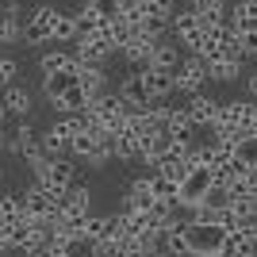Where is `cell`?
I'll list each match as a JSON object with an SVG mask.
<instances>
[{"label":"cell","mask_w":257,"mask_h":257,"mask_svg":"<svg viewBox=\"0 0 257 257\" xmlns=\"http://www.w3.org/2000/svg\"><path fill=\"white\" fill-rule=\"evenodd\" d=\"M169 135L173 139H196V127H192V119H188V111L181 107H169Z\"/></svg>","instance_id":"cell-30"},{"label":"cell","mask_w":257,"mask_h":257,"mask_svg":"<svg viewBox=\"0 0 257 257\" xmlns=\"http://www.w3.org/2000/svg\"><path fill=\"white\" fill-rule=\"evenodd\" d=\"M31 177H35V184H43V188L65 192L69 184H77V165H73V158H46L43 165L31 169Z\"/></svg>","instance_id":"cell-4"},{"label":"cell","mask_w":257,"mask_h":257,"mask_svg":"<svg viewBox=\"0 0 257 257\" xmlns=\"http://www.w3.org/2000/svg\"><path fill=\"white\" fill-rule=\"evenodd\" d=\"M184 238H188V257H215L223 249L226 230L215 223H184Z\"/></svg>","instance_id":"cell-2"},{"label":"cell","mask_w":257,"mask_h":257,"mask_svg":"<svg viewBox=\"0 0 257 257\" xmlns=\"http://www.w3.org/2000/svg\"><path fill=\"white\" fill-rule=\"evenodd\" d=\"M238 158L249 161V165L257 169V139H242V142H238Z\"/></svg>","instance_id":"cell-33"},{"label":"cell","mask_w":257,"mask_h":257,"mask_svg":"<svg viewBox=\"0 0 257 257\" xmlns=\"http://www.w3.org/2000/svg\"><path fill=\"white\" fill-rule=\"evenodd\" d=\"M181 46L173 43V39H161L158 46H154V58H150V65H146V69H165V73H173V69H177V65H181Z\"/></svg>","instance_id":"cell-23"},{"label":"cell","mask_w":257,"mask_h":257,"mask_svg":"<svg viewBox=\"0 0 257 257\" xmlns=\"http://www.w3.org/2000/svg\"><path fill=\"white\" fill-rule=\"evenodd\" d=\"M211 173L215 169H192L181 184H177V196H173L177 211H196V207L204 204L207 192H211Z\"/></svg>","instance_id":"cell-3"},{"label":"cell","mask_w":257,"mask_h":257,"mask_svg":"<svg viewBox=\"0 0 257 257\" xmlns=\"http://www.w3.org/2000/svg\"><path fill=\"white\" fill-rule=\"evenodd\" d=\"M234 230L246 238V242H253V246H257V219H246V223H238Z\"/></svg>","instance_id":"cell-34"},{"label":"cell","mask_w":257,"mask_h":257,"mask_svg":"<svg viewBox=\"0 0 257 257\" xmlns=\"http://www.w3.org/2000/svg\"><path fill=\"white\" fill-rule=\"evenodd\" d=\"M246 92H249V100H257V69L246 77Z\"/></svg>","instance_id":"cell-35"},{"label":"cell","mask_w":257,"mask_h":257,"mask_svg":"<svg viewBox=\"0 0 257 257\" xmlns=\"http://www.w3.org/2000/svg\"><path fill=\"white\" fill-rule=\"evenodd\" d=\"M16 73H20V62L12 54H0V88L16 85Z\"/></svg>","instance_id":"cell-31"},{"label":"cell","mask_w":257,"mask_h":257,"mask_svg":"<svg viewBox=\"0 0 257 257\" xmlns=\"http://www.w3.org/2000/svg\"><path fill=\"white\" fill-rule=\"evenodd\" d=\"M253 20H257V0H253Z\"/></svg>","instance_id":"cell-41"},{"label":"cell","mask_w":257,"mask_h":257,"mask_svg":"<svg viewBox=\"0 0 257 257\" xmlns=\"http://www.w3.org/2000/svg\"><path fill=\"white\" fill-rule=\"evenodd\" d=\"M39 69L43 73H69V69H77V58H73V50L50 46V50L39 54Z\"/></svg>","instance_id":"cell-21"},{"label":"cell","mask_w":257,"mask_h":257,"mask_svg":"<svg viewBox=\"0 0 257 257\" xmlns=\"http://www.w3.org/2000/svg\"><path fill=\"white\" fill-rule=\"evenodd\" d=\"M73 81H77V69H69V73H43V96H46V104H50L54 96H62Z\"/></svg>","instance_id":"cell-28"},{"label":"cell","mask_w":257,"mask_h":257,"mask_svg":"<svg viewBox=\"0 0 257 257\" xmlns=\"http://www.w3.org/2000/svg\"><path fill=\"white\" fill-rule=\"evenodd\" d=\"M35 146H39V131H35V123H31V119H16V131L4 139V154L27 158Z\"/></svg>","instance_id":"cell-13"},{"label":"cell","mask_w":257,"mask_h":257,"mask_svg":"<svg viewBox=\"0 0 257 257\" xmlns=\"http://www.w3.org/2000/svg\"><path fill=\"white\" fill-rule=\"evenodd\" d=\"M204 65H207V81H215V85H230L246 73L242 58H215V62H204Z\"/></svg>","instance_id":"cell-19"},{"label":"cell","mask_w":257,"mask_h":257,"mask_svg":"<svg viewBox=\"0 0 257 257\" xmlns=\"http://www.w3.org/2000/svg\"><path fill=\"white\" fill-rule=\"evenodd\" d=\"M8 127V111H4V104H0V131Z\"/></svg>","instance_id":"cell-36"},{"label":"cell","mask_w":257,"mask_h":257,"mask_svg":"<svg viewBox=\"0 0 257 257\" xmlns=\"http://www.w3.org/2000/svg\"><path fill=\"white\" fill-rule=\"evenodd\" d=\"M77 39H81L77 16H73V12H62V8H58V16H54V39H50V43H77Z\"/></svg>","instance_id":"cell-26"},{"label":"cell","mask_w":257,"mask_h":257,"mask_svg":"<svg viewBox=\"0 0 257 257\" xmlns=\"http://www.w3.org/2000/svg\"><path fill=\"white\" fill-rule=\"evenodd\" d=\"M85 107H88V96H85V88L77 85V81L65 88L62 96H54V100H50V111H54V115H81Z\"/></svg>","instance_id":"cell-17"},{"label":"cell","mask_w":257,"mask_h":257,"mask_svg":"<svg viewBox=\"0 0 257 257\" xmlns=\"http://www.w3.org/2000/svg\"><path fill=\"white\" fill-rule=\"evenodd\" d=\"M0 4H8V0H0Z\"/></svg>","instance_id":"cell-43"},{"label":"cell","mask_w":257,"mask_h":257,"mask_svg":"<svg viewBox=\"0 0 257 257\" xmlns=\"http://www.w3.org/2000/svg\"><path fill=\"white\" fill-rule=\"evenodd\" d=\"M73 58H77V65H100V69H104L107 58H111V50L100 43L96 35H81L73 43Z\"/></svg>","instance_id":"cell-15"},{"label":"cell","mask_w":257,"mask_h":257,"mask_svg":"<svg viewBox=\"0 0 257 257\" xmlns=\"http://www.w3.org/2000/svg\"><path fill=\"white\" fill-rule=\"evenodd\" d=\"M23 43V20H20V0L0 4V46Z\"/></svg>","instance_id":"cell-14"},{"label":"cell","mask_w":257,"mask_h":257,"mask_svg":"<svg viewBox=\"0 0 257 257\" xmlns=\"http://www.w3.org/2000/svg\"><path fill=\"white\" fill-rule=\"evenodd\" d=\"M184 111H188V119H192L196 131H211L215 127V115H219V100L207 96V92H196V96H188V104H184Z\"/></svg>","instance_id":"cell-12"},{"label":"cell","mask_w":257,"mask_h":257,"mask_svg":"<svg viewBox=\"0 0 257 257\" xmlns=\"http://www.w3.org/2000/svg\"><path fill=\"white\" fill-rule=\"evenodd\" d=\"M119 100L131 107V111H146V107L154 104V96H150V88H146V81H142V69H131L123 81H119Z\"/></svg>","instance_id":"cell-9"},{"label":"cell","mask_w":257,"mask_h":257,"mask_svg":"<svg viewBox=\"0 0 257 257\" xmlns=\"http://www.w3.org/2000/svg\"><path fill=\"white\" fill-rule=\"evenodd\" d=\"M4 181H8V173H4V165H0V188H4Z\"/></svg>","instance_id":"cell-38"},{"label":"cell","mask_w":257,"mask_h":257,"mask_svg":"<svg viewBox=\"0 0 257 257\" xmlns=\"http://www.w3.org/2000/svg\"><path fill=\"white\" fill-rule=\"evenodd\" d=\"M4 139H8V135H4V131H0V154H4Z\"/></svg>","instance_id":"cell-39"},{"label":"cell","mask_w":257,"mask_h":257,"mask_svg":"<svg viewBox=\"0 0 257 257\" xmlns=\"http://www.w3.org/2000/svg\"><path fill=\"white\" fill-rule=\"evenodd\" d=\"M92 211V184H69L62 196V204H58V219L54 223H62V219H81V215Z\"/></svg>","instance_id":"cell-8"},{"label":"cell","mask_w":257,"mask_h":257,"mask_svg":"<svg viewBox=\"0 0 257 257\" xmlns=\"http://www.w3.org/2000/svg\"><path fill=\"white\" fill-rule=\"evenodd\" d=\"M158 200V188H154V173H142L127 184V196H123V211H150V204Z\"/></svg>","instance_id":"cell-10"},{"label":"cell","mask_w":257,"mask_h":257,"mask_svg":"<svg viewBox=\"0 0 257 257\" xmlns=\"http://www.w3.org/2000/svg\"><path fill=\"white\" fill-rule=\"evenodd\" d=\"M54 16L58 8L54 4H35L27 12V20H23V46H43L54 39Z\"/></svg>","instance_id":"cell-5"},{"label":"cell","mask_w":257,"mask_h":257,"mask_svg":"<svg viewBox=\"0 0 257 257\" xmlns=\"http://www.w3.org/2000/svg\"><path fill=\"white\" fill-rule=\"evenodd\" d=\"M154 173H158L161 181H169V184H181V181H184V177H188L192 169H188V161H184L181 154H173V150H169L165 158L158 161V165H154Z\"/></svg>","instance_id":"cell-24"},{"label":"cell","mask_w":257,"mask_h":257,"mask_svg":"<svg viewBox=\"0 0 257 257\" xmlns=\"http://www.w3.org/2000/svg\"><path fill=\"white\" fill-rule=\"evenodd\" d=\"M158 246L165 257H188V238H184V219H173L165 230H161Z\"/></svg>","instance_id":"cell-18"},{"label":"cell","mask_w":257,"mask_h":257,"mask_svg":"<svg viewBox=\"0 0 257 257\" xmlns=\"http://www.w3.org/2000/svg\"><path fill=\"white\" fill-rule=\"evenodd\" d=\"M173 77H177V92L196 96V92H204V85H207V65H204V58L188 54V58H181V65L173 69Z\"/></svg>","instance_id":"cell-7"},{"label":"cell","mask_w":257,"mask_h":257,"mask_svg":"<svg viewBox=\"0 0 257 257\" xmlns=\"http://www.w3.org/2000/svg\"><path fill=\"white\" fill-rule=\"evenodd\" d=\"M249 139H257V119H253V131H249Z\"/></svg>","instance_id":"cell-40"},{"label":"cell","mask_w":257,"mask_h":257,"mask_svg":"<svg viewBox=\"0 0 257 257\" xmlns=\"http://www.w3.org/2000/svg\"><path fill=\"white\" fill-rule=\"evenodd\" d=\"M4 253H8V249H4V246H0V257H4Z\"/></svg>","instance_id":"cell-42"},{"label":"cell","mask_w":257,"mask_h":257,"mask_svg":"<svg viewBox=\"0 0 257 257\" xmlns=\"http://www.w3.org/2000/svg\"><path fill=\"white\" fill-rule=\"evenodd\" d=\"M142 81H146V88H150L154 104H165V100L177 92V77L165 73V69H142Z\"/></svg>","instance_id":"cell-20"},{"label":"cell","mask_w":257,"mask_h":257,"mask_svg":"<svg viewBox=\"0 0 257 257\" xmlns=\"http://www.w3.org/2000/svg\"><path fill=\"white\" fill-rule=\"evenodd\" d=\"M88 249H92V257H127L123 253V242H111V238H100Z\"/></svg>","instance_id":"cell-32"},{"label":"cell","mask_w":257,"mask_h":257,"mask_svg":"<svg viewBox=\"0 0 257 257\" xmlns=\"http://www.w3.org/2000/svg\"><path fill=\"white\" fill-rule=\"evenodd\" d=\"M127 111H131V107L119 100V92L107 88V92H100L96 100H88V107L81 111V115H85V127L88 131H115L119 123L127 119Z\"/></svg>","instance_id":"cell-1"},{"label":"cell","mask_w":257,"mask_h":257,"mask_svg":"<svg viewBox=\"0 0 257 257\" xmlns=\"http://www.w3.org/2000/svg\"><path fill=\"white\" fill-rule=\"evenodd\" d=\"M226 211L234 215V223L257 219V192L253 196H230V200H226Z\"/></svg>","instance_id":"cell-29"},{"label":"cell","mask_w":257,"mask_h":257,"mask_svg":"<svg viewBox=\"0 0 257 257\" xmlns=\"http://www.w3.org/2000/svg\"><path fill=\"white\" fill-rule=\"evenodd\" d=\"M77 85L85 88L88 100H96L100 92H107V73L100 65H77Z\"/></svg>","instance_id":"cell-22"},{"label":"cell","mask_w":257,"mask_h":257,"mask_svg":"<svg viewBox=\"0 0 257 257\" xmlns=\"http://www.w3.org/2000/svg\"><path fill=\"white\" fill-rule=\"evenodd\" d=\"M161 39H150V35H135V39H131L127 46H123V58H127V65L131 69H146V65H150V58H154V46H158Z\"/></svg>","instance_id":"cell-16"},{"label":"cell","mask_w":257,"mask_h":257,"mask_svg":"<svg viewBox=\"0 0 257 257\" xmlns=\"http://www.w3.org/2000/svg\"><path fill=\"white\" fill-rule=\"evenodd\" d=\"M27 215H23V204H20V192H0V226L4 230H16Z\"/></svg>","instance_id":"cell-25"},{"label":"cell","mask_w":257,"mask_h":257,"mask_svg":"<svg viewBox=\"0 0 257 257\" xmlns=\"http://www.w3.org/2000/svg\"><path fill=\"white\" fill-rule=\"evenodd\" d=\"M0 104H4V111H8V119H31V107H35V92L27 85H8L4 88V96H0Z\"/></svg>","instance_id":"cell-11"},{"label":"cell","mask_w":257,"mask_h":257,"mask_svg":"<svg viewBox=\"0 0 257 257\" xmlns=\"http://www.w3.org/2000/svg\"><path fill=\"white\" fill-rule=\"evenodd\" d=\"M200 4H204V0H184V8H188V12H196Z\"/></svg>","instance_id":"cell-37"},{"label":"cell","mask_w":257,"mask_h":257,"mask_svg":"<svg viewBox=\"0 0 257 257\" xmlns=\"http://www.w3.org/2000/svg\"><path fill=\"white\" fill-rule=\"evenodd\" d=\"M169 39L181 46V50L192 54L196 43L204 39V23H200V16H196V12H188V8H181L177 16H173V23H169Z\"/></svg>","instance_id":"cell-6"},{"label":"cell","mask_w":257,"mask_h":257,"mask_svg":"<svg viewBox=\"0 0 257 257\" xmlns=\"http://www.w3.org/2000/svg\"><path fill=\"white\" fill-rule=\"evenodd\" d=\"M39 150H43L46 158H69V142L54 127H46V131H39Z\"/></svg>","instance_id":"cell-27"}]
</instances>
